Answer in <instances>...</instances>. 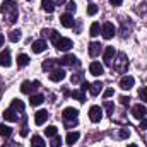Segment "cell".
Listing matches in <instances>:
<instances>
[{"mask_svg": "<svg viewBox=\"0 0 147 147\" xmlns=\"http://www.w3.org/2000/svg\"><path fill=\"white\" fill-rule=\"evenodd\" d=\"M43 101H45V96H43V94H34V96H31L29 105H31V106H39Z\"/></svg>", "mask_w": 147, "mask_h": 147, "instance_id": "obj_24", "label": "cell"}, {"mask_svg": "<svg viewBox=\"0 0 147 147\" xmlns=\"http://www.w3.org/2000/svg\"><path fill=\"white\" fill-rule=\"evenodd\" d=\"M139 98H140L142 101H147V87H140V91H139Z\"/></svg>", "mask_w": 147, "mask_h": 147, "instance_id": "obj_40", "label": "cell"}, {"mask_svg": "<svg viewBox=\"0 0 147 147\" xmlns=\"http://www.w3.org/2000/svg\"><path fill=\"white\" fill-rule=\"evenodd\" d=\"M89 34H91V36H98V34H101V26H99V22H92V24H91Z\"/></svg>", "mask_w": 147, "mask_h": 147, "instance_id": "obj_28", "label": "cell"}, {"mask_svg": "<svg viewBox=\"0 0 147 147\" xmlns=\"http://www.w3.org/2000/svg\"><path fill=\"white\" fill-rule=\"evenodd\" d=\"M28 63H29V57H28L26 53L17 55V67H26Z\"/></svg>", "mask_w": 147, "mask_h": 147, "instance_id": "obj_25", "label": "cell"}, {"mask_svg": "<svg viewBox=\"0 0 147 147\" xmlns=\"http://www.w3.org/2000/svg\"><path fill=\"white\" fill-rule=\"evenodd\" d=\"M2 147H14V144H12V142H5Z\"/></svg>", "mask_w": 147, "mask_h": 147, "instance_id": "obj_48", "label": "cell"}, {"mask_svg": "<svg viewBox=\"0 0 147 147\" xmlns=\"http://www.w3.org/2000/svg\"><path fill=\"white\" fill-rule=\"evenodd\" d=\"M2 45H3V34L0 33V46H2Z\"/></svg>", "mask_w": 147, "mask_h": 147, "instance_id": "obj_49", "label": "cell"}, {"mask_svg": "<svg viewBox=\"0 0 147 147\" xmlns=\"http://www.w3.org/2000/svg\"><path fill=\"white\" fill-rule=\"evenodd\" d=\"M31 48H33V51H34V53H43V51L46 50V41H45V39H38V41L33 43V46H31Z\"/></svg>", "mask_w": 147, "mask_h": 147, "instance_id": "obj_19", "label": "cell"}, {"mask_svg": "<svg viewBox=\"0 0 147 147\" xmlns=\"http://www.w3.org/2000/svg\"><path fill=\"white\" fill-rule=\"evenodd\" d=\"M41 34H43L45 38H50V39H51L53 43H55V41H57V39L60 38V34H58V33H57L55 29H43V31H41Z\"/></svg>", "mask_w": 147, "mask_h": 147, "instance_id": "obj_22", "label": "cell"}, {"mask_svg": "<svg viewBox=\"0 0 147 147\" xmlns=\"http://www.w3.org/2000/svg\"><path fill=\"white\" fill-rule=\"evenodd\" d=\"M72 98H75V99H77V101H80V103H86V94H84V91H82V89L74 91V92H72Z\"/></svg>", "mask_w": 147, "mask_h": 147, "instance_id": "obj_32", "label": "cell"}, {"mask_svg": "<svg viewBox=\"0 0 147 147\" xmlns=\"http://www.w3.org/2000/svg\"><path fill=\"white\" fill-rule=\"evenodd\" d=\"M67 10H69V14H70V12H75V10H77V3H75L74 0H70V2L67 3Z\"/></svg>", "mask_w": 147, "mask_h": 147, "instance_id": "obj_39", "label": "cell"}, {"mask_svg": "<svg viewBox=\"0 0 147 147\" xmlns=\"http://www.w3.org/2000/svg\"><path fill=\"white\" fill-rule=\"evenodd\" d=\"M99 53H101V43L92 41V43L89 45V55H91V58H96Z\"/></svg>", "mask_w": 147, "mask_h": 147, "instance_id": "obj_17", "label": "cell"}, {"mask_svg": "<svg viewBox=\"0 0 147 147\" xmlns=\"http://www.w3.org/2000/svg\"><path fill=\"white\" fill-rule=\"evenodd\" d=\"M58 65H60V60H57V58H50V60H45V62L41 63L43 70H46V72H53V70H57Z\"/></svg>", "mask_w": 147, "mask_h": 147, "instance_id": "obj_6", "label": "cell"}, {"mask_svg": "<svg viewBox=\"0 0 147 147\" xmlns=\"http://www.w3.org/2000/svg\"><path fill=\"white\" fill-rule=\"evenodd\" d=\"M146 115H147V108L144 106V105H135V106L132 108V116L137 118V120L146 118Z\"/></svg>", "mask_w": 147, "mask_h": 147, "instance_id": "obj_9", "label": "cell"}, {"mask_svg": "<svg viewBox=\"0 0 147 147\" xmlns=\"http://www.w3.org/2000/svg\"><path fill=\"white\" fill-rule=\"evenodd\" d=\"M63 79H65V70H62V69H57V70L50 72V80H53V82H60Z\"/></svg>", "mask_w": 147, "mask_h": 147, "instance_id": "obj_16", "label": "cell"}, {"mask_svg": "<svg viewBox=\"0 0 147 147\" xmlns=\"http://www.w3.org/2000/svg\"><path fill=\"white\" fill-rule=\"evenodd\" d=\"M121 2H123V0H110V3H111V5H115V7L121 5Z\"/></svg>", "mask_w": 147, "mask_h": 147, "instance_id": "obj_46", "label": "cell"}, {"mask_svg": "<svg viewBox=\"0 0 147 147\" xmlns=\"http://www.w3.org/2000/svg\"><path fill=\"white\" fill-rule=\"evenodd\" d=\"M60 63L62 65H67V67H79L80 62L75 55H65L63 58H60Z\"/></svg>", "mask_w": 147, "mask_h": 147, "instance_id": "obj_7", "label": "cell"}, {"mask_svg": "<svg viewBox=\"0 0 147 147\" xmlns=\"http://www.w3.org/2000/svg\"><path fill=\"white\" fill-rule=\"evenodd\" d=\"M53 45H55V48H57V50H60V51H69V50L74 46L72 39H69V38H62V36L58 38Z\"/></svg>", "mask_w": 147, "mask_h": 147, "instance_id": "obj_4", "label": "cell"}, {"mask_svg": "<svg viewBox=\"0 0 147 147\" xmlns=\"http://www.w3.org/2000/svg\"><path fill=\"white\" fill-rule=\"evenodd\" d=\"M10 63H12V60H10V50L7 48V50H3L2 53H0V67H10Z\"/></svg>", "mask_w": 147, "mask_h": 147, "instance_id": "obj_12", "label": "cell"}, {"mask_svg": "<svg viewBox=\"0 0 147 147\" xmlns=\"http://www.w3.org/2000/svg\"><path fill=\"white\" fill-rule=\"evenodd\" d=\"M31 147H46V144H45V140L39 135H34L31 139Z\"/></svg>", "mask_w": 147, "mask_h": 147, "instance_id": "obj_26", "label": "cell"}, {"mask_svg": "<svg viewBox=\"0 0 147 147\" xmlns=\"http://www.w3.org/2000/svg\"><path fill=\"white\" fill-rule=\"evenodd\" d=\"M105 110L108 111V115H113V110H115V105L111 101H105Z\"/></svg>", "mask_w": 147, "mask_h": 147, "instance_id": "obj_37", "label": "cell"}, {"mask_svg": "<svg viewBox=\"0 0 147 147\" xmlns=\"http://www.w3.org/2000/svg\"><path fill=\"white\" fill-rule=\"evenodd\" d=\"M128 147H139V146H137V144H130Z\"/></svg>", "mask_w": 147, "mask_h": 147, "instance_id": "obj_50", "label": "cell"}, {"mask_svg": "<svg viewBox=\"0 0 147 147\" xmlns=\"http://www.w3.org/2000/svg\"><path fill=\"white\" fill-rule=\"evenodd\" d=\"M82 77H84V74L79 72V74H75V75H72V77H70V80H72V84H79V82L82 80Z\"/></svg>", "mask_w": 147, "mask_h": 147, "instance_id": "obj_36", "label": "cell"}, {"mask_svg": "<svg viewBox=\"0 0 147 147\" xmlns=\"http://www.w3.org/2000/svg\"><path fill=\"white\" fill-rule=\"evenodd\" d=\"M139 128H140V132L147 128V118H142V120H140V125H139Z\"/></svg>", "mask_w": 147, "mask_h": 147, "instance_id": "obj_43", "label": "cell"}, {"mask_svg": "<svg viewBox=\"0 0 147 147\" xmlns=\"http://www.w3.org/2000/svg\"><path fill=\"white\" fill-rule=\"evenodd\" d=\"M118 137H120V139H128V137H130V130H128V128H121L120 134H118Z\"/></svg>", "mask_w": 147, "mask_h": 147, "instance_id": "obj_38", "label": "cell"}, {"mask_svg": "<svg viewBox=\"0 0 147 147\" xmlns=\"http://www.w3.org/2000/svg\"><path fill=\"white\" fill-rule=\"evenodd\" d=\"M101 33H103V38H105V39H111V38L115 36V33H116L115 24H111V22H105Z\"/></svg>", "mask_w": 147, "mask_h": 147, "instance_id": "obj_8", "label": "cell"}, {"mask_svg": "<svg viewBox=\"0 0 147 147\" xmlns=\"http://www.w3.org/2000/svg\"><path fill=\"white\" fill-rule=\"evenodd\" d=\"M140 5H142V7H139V9H137V12H139V14H146V10H147V3H140Z\"/></svg>", "mask_w": 147, "mask_h": 147, "instance_id": "obj_45", "label": "cell"}, {"mask_svg": "<svg viewBox=\"0 0 147 147\" xmlns=\"http://www.w3.org/2000/svg\"><path fill=\"white\" fill-rule=\"evenodd\" d=\"M57 2H58V3H63V2H65V0H57Z\"/></svg>", "mask_w": 147, "mask_h": 147, "instance_id": "obj_51", "label": "cell"}, {"mask_svg": "<svg viewBox=\"0 0 147 147\" xmlns=\"http://www.w3.org/2000/svg\"><path fill=\"white\" fill-rule=\"evenodd\" d=\"M60 146H62V139H60L58 135H55L53 140L50 142V147H60Z\"/></svg>", "mask_w": 147, "mask_h": 147, "instance_id": "obj_35", "label": "cell"}, {"mask_svg": "<svg viewBox=\"0 0 147 147\" xmlns=\"http://www.w3.org/2000/svg\"><path fill=\"white\" fill-rule=\"evenodd\" d=\"M89 118H91V121H94V123L101 121V118H103V110H101L99 106H91V110H89Z\"/></svg>", "mask_w": 147, "mask_h": 147, "instance_id": "obj_10", "label": "cell"}, {"mask_svg": "<svg viewBox=\"0 0 147 147\" xmlns=\"http://www.w3.org/2000/svg\"><path fill=\"white\" fill-rule=\"evenodd\" d=\"M87 14H89V16H94V14H98V5H96V3H91V5H87Z\"/></svg>", "mask_w": 147, "mask_h": 147, "instance_id": "obj_34", "label": "cell"}, {"mask_svg": "<svg viewBox=\"0 0 147 147\" xmlns=\"http://www.w3.org/2000/svg\"><path fill=\"white\" fill-rule=\"evenodd\" d=\"M113 57H115V48H113V46H108V48L103 51V58H105V63H106V65H111Z\"/></svg>", "mask_w": 147, "mask_h": 147, "instance_id": "obj_18", "label": "cell"}, {"mask_svg": "<svg viewBox=\"0 0 147 147\" xmlns=\"http://www.w3.org/2000/svg\"><path fill=\"white\" fill-rule=\"evenodd\" d=\"M36 89H39V82H38V80H34V82L24 80V82H22V86H21V91H22L24 94H33Z\"/></svg>", "mask_w": 147, "mask_h": 147, "instance_id": "obj_5", "label": "cell"}, {"mask_svg": "<svg viewBox=\"0 0 147 147\" xmlns=\"http://www.w3.org/2000/svg\"><path fill=\"white\" fill-rule=\"evenodd\" d=\"M2 116H3V120H7V121H19V113L16 110H12V108L5 110Z\"/></svg>", "mask_w": 147, "mask_h": 147, "instance_id": "obj_14", "label": "cell"}, {"mask_svg": "<svg viewBox=\"0 0 147 147\" xmlns=\"http://www.w3.org/2000/svg\"><path fill=\"white\" fill-rule=\"evenodd\" d=\"M101 82H94V84H91V87H89V91H91V94L92 96H98L99 92H101Z\"/></svg>", "mask_w": 147, "mask_h": 147, "instance_id": "obj_31", "label": "cell"}, {"mask_svg": "<svg viewBox=\"0 0 147 147\" xmlns=\"http://www.w3.org/2000/svg\"><path fill=\"white\" fill-rule=\"evenodd\" d=\"M134 84H135V79H134L132 75H125V77H121V80H120V87H121L123 91H130V89L134 87Z\"/></svg>", "mask_w": 147, "mask_h": 147, "instance_id": "obj_11", "label": "cell"}, {"mask_svg": "<svg viewBox=\"0 0 147 147\" xmlns=\"http://www.w3.org/2000/svg\"><path fill=\"white\" fill-rule=\"evenodd\" d=\"M120 103H121L123 106H128V103H130V98H127V96H121V98H120Z\"/></svg>", "mask_w": 147, "mask_h": 147, "instance_id": "obj_42", "label": "cell"}, {"mask_svg": "<svg viewBox=\"0 0 147 147\" xmlns=\"http://www.w3.org/2000/svg\"><path fill=\"white\" fill-rule=\"evenodd\" d=\"M77 116H79V110H75V108H65V110H63L62 118H63L67 128L77 127Z\"/></svg>", "mask_w": 147, "mask_h": 147, "instance_id": "obj_2", "label": "cell"}, {"mask_svg": "<svg viewBox=\"0 0 147 147\" xmlns=\"http://www.w3.org/2000/svg\"><path fill=\"white\" fill-rule=\"evenodd\" d=\"M113 94H115V89H113V87H108V89L105 91V98H106V99H108V98H111Z\"/></svg>", "mask_w": 147, "mask_h": 147, "instance_id": "obj_41", "label": "cell"}, {"mask_svg": "<svg viewBox=\"0 0 147 147\" xmlns=\"http://www.w3.org/2000/svg\"><path fill=\"white\" fill-rule=\"evenodd\" d=\"M89 72L92 74V75H96V77H99V75L105 74V67H103L99 62H92V63L89 65Z\"/></svg>", "mask_w": 147, "mask_h": 147, "instance_id": "obj_13", "label": "cell"}, {"mask_svg": "<svg viewBox=\"0 0 147 147\" xmlns=\"http://www.w3.org/2000/svg\"><path fill=\"white\" fill-rule=\"evenodd\" d=\"M0 12L3 14L7 24H16V22H17L19 9H17V3H16L14 0H3V3L0 5Z\"/></svg>", "mask_w": 147, "mask_h": 147, "instance_id": "obj_1", "label": "cell"}, {"mask_svg": "<svg viewBox=\"0 0 147 147\" xmlns=\"http://www.w3.org/2000/svg\"><path fill=\"white\" fill-rule=\"evenodd\" d=\"M10 108H12V110H16L17 113H22V111H24V103H22L21 99H14Z\"/></svg>", "mask_w": 147, "mask_h": 147, "instance_id": "obj_27", "label": "cell"}, {"mask_svg": "<svg viewBox=\"0 0 147 147\" xmlns=\"http://www.w3.org/2000/svg\"><path fill=\"white\" fill-rule=\"evenodd\" d=\"M21 36H22V34H21V31H19V29H12V31L9 33V39H10L12 43H17V41L21 39Z\"/></svg>", "mask_w": 147, "mask_h": 147, "instance_id": "obj_30", "label": "cell"}, {"mask_svg": "<svg viewBox=\"0 0 147 147\" xmlns=\"http://www.w3.org/2000/svg\"><path fill=\"white\" fill-rule=\"evenodd\" d=\"M57 132H58V130H57V127H55V125H50V127H46V128H45L46 137H55V135H57Z\"/></svg>", "mask_w": 147, "mask_h": 147, "instance_id": "obj_33", "label": "cell"}, {"mask_svg": "<svg viewBox=\"0 0 147 147\" xmlns=\"http://www.w3.org/2000/svg\"><path fill=\"white\" fill-rule=\"evenodd\" d=\"M89 87H91V84H89V82H82V87H80V89H82V91H87Z\"/></svg>", "mask_w": 147, "mask_h": 147, "instance_id": "obj_47", "label": "cell"}, {"mask_svg": "<svg viewBox=\"0 0 147 147\" xmlns=\"http://www.w3.org/2000/svg\"><path fill=\"white\" fill-rule=\"evenodd\" d=\"M41 9L48 14H51L55 10V2L53 0H41Z\"/></svg>", "mask_w": 147, "mask_h": 147, "instance_id": "obj_21", "label": "cell"}, {"mask_svg": "<svg viewBox=\"0 0 147 147\" xmlns=\"http://www.w3.org/2000/svg\"><path fill=\"white\" fill-rule=\"evenodd\" d=\"M46 120H48V111L46 110L36 111V115H34V123H36V125H43Z\"/></svg>", "mask_w": 147, "mask_h": 147, "instance_id": "obj_15", "label": "cell"}, {"mask_svg": "<svg viewBox=\"0 0 147 147\" xmlns=\"http://www.w3.org/2000/svg\"><path fill=\"white\" fill-rule=\"evenodd\" d=\"M79 137H80V134H79V132H69V134H67V137H65V140H67V144H69V146H74V144L79 140Z\"/></svg>", "mask_w": 147, "mask_h": 147, "instance_id": "obj_23", "label": "cell"}, {"mask_svg": "<svg viewBox=\"0 0 147 147\" xmlns=\"http://www.w3.org/2000/svg\"><path fill=\"white\" fill-rule=\"evenodd\" d=\"M60 22H62V26L63 28H72L74 26V17H72V14H63L62 17H60Z\"/></svg>", "mask_w": 147, "mask_h": 147, "instance_id": "obj_20", "label": "cell"}, {"mask_svg": "<svg viewBox=\"0 0 147 147\" xmlns=\"http://www.w3.org/2000/svg\"><path fill=\"white\" fill-rule=\"evenodd\" d=\"M111 67H113V70L115 72H127L128 70V60H127V55L125 53H118L116 55V60H115V63H111Z\"/></svg>", "mask_w": 147, "mask_h": 147, "instance_id": "obj_3", "label": "cell"}, {"mask_svg": "<svg viewBox=\"0 0 147 147\" xmlns=\"http://www.w3.org/2000/svg\"><path fill=\"white\" fill-rule=\"evenodd\" d=\"M0 135H2V137H5V139H7V137H10V135H12V128H10V127H7V125H3V123H0Z\"/></svg>", "mask_w": 147, "mask_h": 147, "instance_id": "obj_29", "label": "cell"}, {"mask_svg": "<svg viewBox=\"0 0 147 147\" xmlns=\"http://www.w3.org/2000/svg\"><path fill=\"white\" fill-rule=\"evenodd\" d=\"M28 134H29V130H28V127H26V123L22 125V130H21V137H28Z\"/></svg>", "mask_w": 147, "mask_h": 147, "instance_id": "obj_44", "label": "cell"}]
</instances>
